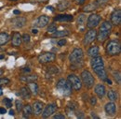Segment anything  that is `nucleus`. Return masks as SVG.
<instances>
[{
    "label": "nucleus",
    "instance_id": "obj_1",
    "mask_svg": "<svg viewBox=\"0 0 121 119\" xmlns=\"http://www.w3.org/2000/svg\"><path fill=\"white\" fill-rule=\"evenodd\" d=\"M113 28L112 24L110 23V21H104L99 28V31L97 32V36H96V40L99 42H104L106 40L109 38L111 31Z\"/></svg>",
    "mask_w": 121,
    "mask_h": 119
},
{
    "label": "nucleus",
    "instance_id": "obj_2",
    "mask_svg": "<svg viewBox=\"0 0 121 119\" xmlns=\"http://www.w3.org/2000/svg\"><path fill=\"white\" fill-rule=\"evenodd\" d=\"M105 52L110 56L119 55L121 53V44L119 40H109L105 46Z\"/></svg>",
    "mask_w": 121,
    "mask_h": 119
},
{
    "label": "nucleus",
    "instance_id": "obj_3",
    "mask_svg": "<svg viewBox=\"0 0 121 119\" xmlns=\"http://www.w3.org/2000/svg\"><path fill=\"white\" fill-rule=\"evenodd\" d=\"M56 89L62 96H70L72 94V85L68 82V80L65 79H60L57 82Z\"/></svg>",
    "mask_w": 121,
    "mask_h": 119
},
{
    "label": "nucleus",
    "instance_id": "obj_4",
    "mask_svg": "<svg viewBox=\"0 0 121 119\" xmlns=\"http://www.w3.org/2000/svg\"><path fill=\"white\" fill-rule=\"evenodd\" d=\"M81 81H82V84H84V85L87 87V88H91L94 86V84H95V79H94V76L92 75L91 71L85 69L81 72Z\"/></svg>",
    "mask_w": 121,
    "mask_h": 119
},
{
    "label": "nucleus",
    "instance_id": "obj_5",
    "mask_svg": "<svg viewBox=\"0 0 121 119\" xmlns=\"http://www.w3.org/2000/svg\"><path fill=\"white\" fill-rule=\"evenodd\" d=\"M84 57V52L81 48H75L69 55V61L71 64H76L82 62Z\"/></svg>",
    "mask_w": 121,
    "mask_h": 119
},
{
    "label": "nucleus",
    "instance_id": "obj_6",
    "mask_svg": "<svg viewBox=\"0 0 121 119\" xmlns=\"http://www.w3.org/2000/svg\"><path fill=\"white\" fill-rule=\"evenodd\" d=\"M102 22V16L98 13L91 14L87 19V27L89 29L95 28L99 25V24Z\"/></svg>",
    "mask_w": 121,
    "mask_h": 119
},
{
    "label": "nucleus",
    "instance_id": "obj_7",
    "mask_svg": "<svg viewBox=\"0 0 121 119\" xmlns=\"http://www.w3.org/2000/svg\"><path fill=\"white\" fill-rule=\"evenodd\" d=\"M67 80H68V82L71 84V85H72V88L74 90H76V91H79V90L81 89V87H82V81H81V79L77 76V75L74 74V73H72V74H69L68 75V77H67Z\"/></svg>",
    "mask_w": 121,
    "mask_h": 119
},
{
    "label": "nucleus",
    "instance_id": "obj_8",
    "mask_svg": "<svg viewBox=\"0 0 121 119\" xmlns=\"http://www.w3.org/2000/svg\"><path fill=\"white\" fill-rule=\"evenodd\" d=\"M37 59L40 64H48L56 59V55L51 52H45V53L40 54L38 55Z\"/></svg>",
    "mask_w": 121,
    "mask_h": 119
},
{
    "label": "nucleus",
    "instance_id": "obj_9",
    "mask_svg": "<svg viewBox=\"0 0 121 119\" xmlns=\"http://www.w3.org/2000/svg\"><path fill=\"white\" fill-rule=\"evenodd\" d=\"M96 36H97V31L95 30V28H91L90 30L87 31V33L84 36L83 39V44L85 46L91 44L95 40H96Z\"/></svg>",
    "mask_w": 121,
    "mask_h": 119
},
{
    "label": "nucleus",
    "instance_id": "obj_10",
    "mask_svg": "<svg viewBox=\"0 0 121 119\" xmlns=\"http://www.w3.org/2000/svg\"><path fill=\"white\" fill-rule=\"evenodd\" d=\"M57 109H58V107H57V105L55 104V103H49V104H48L43 109V112L41 114H42V117L43 118H48V117H50L51 115H53L56 113Z\"/></svg>",
    "mask_w": 121,
    "mask_h": 119
},
{
    "label": "nucleus",
    "instance_id": "obj_11",
    "mask_svg": "<svg viewBox=\"0 0 121 119\" xmlns=\"http://www.w3.org/2000/svg\"><path fill=\"white\" fill-rule=\"evenodd\" d=\"M110 23L112 24V25H119L121 23V10L117 9L115 10L110 16Z\"/></svg>",
    "mask_w": 121,
    "mask_h": 119
},
{
    "label": "nucleus",
    "instance_id": "obj_12",
    "mask_svg": "<svg viewBox=\"0 0 121 119\" xmlns=\"http://www.w3.org/2000/svg\"><path fill=\"white\" fill-rule=\"evenodd\" d=\"M94 71V73L97 75L102 81H105L106 79L108 78V75L106 72V69L104 68V65L103 66H97V67H94V68H91Z\"/></svg>",
    "mask_w": 121,
    "mask_h": 119
},
{
    "label": "nucleus",
    "instance_id": "obj_13",
    "mask_svg": "<svg viewBox=\"0 0 121 119\" xmlns=\"http://www.w3.org/2000/svg\"><path fill=\"white\" fill-rule=\"evenodd\" d=\"M44 106L45 104L42 102V101H39V100H35L33 106H32V110H33V114H35V116H38L42 114L43 112V109H44Z\"/></svg>",
    "mask_w": 121,
    "mask_h": 119
},
{
    "label": "nucleus",
    "instance_id": "obj_14",
    "mask_svg": "<svg viewBox=\"0 0 121 119\" xmlns=\"http://www.w3.org/2000/svg\"><path fill=\"white\" fill-rule=\"evenodd\" d=\"M26 23H27L26 18L21 17V16L15 17V18H13V19L11 20V25H12L14 27H16V28H22V27H23Z\"/></svg>",
    "mask_w": 121,
    "mask_h": 119
},
{
    "label": "nucleus",
    "instance_id": "obj_15",
    "mask_svg": "<svg viewBox=\"0 0 121 119\" xmlns=\"http://www.w3.org/2000/svg\"><path fill=\"white\" fill-rule=\"evenodd\" d=\"M104 111L106 114L109 116H114L117 113V105L115 104L114 101H109L104 106Z\"/></svg>",
    "mask_w": 121,
    "mask_h": 119
},
{
    "label": "nucleus",
    "instance_id": "obj_16",
    "mask_svg": "<svg viewBox=\"0 0 121 119\" xmlns=\"http://www.w3.org/2000/svg\"><path fill=\"white\" fill-rule=\"evenodd\" d=\"M49 23V17L47 16V15H41L38 17V19L35 21V26L37 27H40V28H43L47 26Z\"/></svg>",
    "mask_w": 121,
    "mask_h": 119
},
{
    "label": "nucleus",
    "instance_id": "obj_17",
    "mask_svg": "<svg viewBox=\"0 0 121 119\" xmlns=\"http://www.w3.org/2000/svg\"><path fill=\"white\" fill-rule=\"evenodd\" d=\"M94 92L95 94L98 96L99 99H104V97L105 96L106 94V88L105 86L103 84H97L94 87Z\"/></svg>",
    "mask_w": 121,
    "mask_h": 119
},
{
    "label": "nucleus",
    "instance_id": "obj_18",
    "mask_svg": "<svg viewBox=\"0 0 121 119\" xmlns=\"http://www.w3.org/2000/svg\"><path fill=\"white\" fill-rule=\"evenodd\" d=\"M54 22H73L74 16L71 14H59L54 17Z\"/></svg>",
    "mask_w": 121,
    "mask_h": 119
},
{
    "label": "nucleus",
    "instance_id": "obj_19",
    "mask_svg": "<svg viewBox=\"0 0 121 119\" xmlns=\"http://www.w3.org/2000/svg\"><path fill=\"white\" fill-rule=\"evenodd\" d=\"M11 42H12V46H14V47H20L21 46L22 40V35L19 32H14L13 33Z\"/></svg>",
    "mask_w": 121,
    "mask_h": 119
},
{
    "label": "nucleus",
    "instance_id": "obj_20",
    "mask_svg": "<svg viewBox=\"0 0 121 119\" xmlns=\"http://www.w3.org/2000/svg\"><path fill=\"white\" fill-rule=\"evenodd\" d=\"M38 79V77L36 75L34 74H26V75H22L20 77V81L24 83V84H28V83H31V82H35L36 80Z\"/></svg>",
    "mask_w": 121,
    "mask_h": 119
},
{
    "label": "nucleus",
    "instance_id": "obj_21",
    "mask_svg": "<svg viewBox=\"0 0 121 119\" xmlns=\"http://www.w3.org/2000/svg\"><path fill=\"white\" fill-rule=\"evenodd\" d=\"M19 95H20L21 98L23 99H31V96H32L30 90H29V88H28L27 86H23V87H22V88L20 89Z\"/></svg>",
    "mask_w": 121,
    "mask_h": 119
},
{
    "label": "nucleus",
    "instance_id": "obj_22",
    "mask_svg": "<svg viewBox=\"0 0 121 119\" xmlns=\"http://www.w3.org/2000/svg\"><path fill=\"white\" fill-rule=\"evenodd\" d=\"M87 54H88V55H89L90 57H95V56L99 55V54H100V49H99V47H98L97 45H93V46H91V47H90V48L88 49Z\"/></svg>",
    "mask_w": 121,
    "mask_h": 119
},
{
    "label": "nucleus",
    "instance_id": "obj_23",
    "mask_svg": "<svg viewBox=\"0 0 121 119\" xmlns=\"http://www.w3.org/2000/svg\"><path fill=\"white\" fill-rule=\"evenodd\" d=\"M70 35V32L68 30H56L51 34L52 38H65Z\"/></svg>",
    "mask_w": 121,
    "mask_h": 119
},
{
    "label": "nucleus",
    "instance_id": "obj_24",
    "mask_svg": "<svg viewBox=\"0 0 121 119\" xmlns=\"http://www.w3.org/2000/svg\"><path fill=\"white\" fill-rule=\"evenodd\" d=\"M22 114H23V117L24 118H29L31 115L33 114L32 106L30 104H26L24 105V106H22Z\"/></svg>",
    "mask_w": 121,
    "mask_h": 119
},
{
    "label": "nucleus",
    "instance_id": "obj_25",
    "mask_svg": "<svg viewBox=\"0 0 121 119\" xmlns=\"http://www.w3.org/2000/svg\"><path fill=\"white\" fill-rule=\"evenodd\" d=\"M10 40V36L6 33V32H1L0 33V46L7 44Z\"/></svg>",
    "mask_w": 121,
    "mask_h": 119
},
{
    "label": "nucleus",
    "instance_id": "obj_26",
    "mask_svg": "<svg viewBox=\"0 0 121 119\" xmlns=\"http://www.w3.org/2000/svg\"><path fill=\"white\" fill-rule=\"evenodd\" d=\"M27 87L30 90L31 94H33V95H37L38 94V85H37V84L35 82L28 83Z\"/></svg>",
    "mask_w": 121,
    "mask_h": 119
},
{
    "label": "nucleus",
    "instance_id": "obj_27",
    "mask_svg": "<svg viewBox=\"0 0 121 119\" xmlns=\"http://www.w3.org/2000/svg\"><path fill=\"white\" fill-rule=\"evenodd\" d=\"M107 97H108V99H109L110 101H114V102H115L116 100L118 99V95H117V93L113 89L109 90V91L107 92Z\"/></svg>",
    "mask_w": 121,
    "mask_h": 119
},
{
    "label": "nucleus",
    "instance_id": "obj_28",
    "mask_svg": "<svg viewBox=\"0 0 121 119\" xmlns=\"http://www.w3.org/2000/svg\"><path fill=\"white\" fill-rule=\"evenodd\" d=\"M86 20H87V17L85 16V14H83V13H82V14H79L78 17H77V20H76L77 25H78L79 27H82V26L85 25Z\"/></svg>",
    "mask_w": 121,
    "mask_h": 119
},
{
    "label": "nucleus",
    "instance_id": "obj_29",
    "mask_svg": "<svg viewBox=\"0 0 121 119\" xmlns=\"http://www.w3.org/2000/svg\"><path fill=\"white\" fill-rule=\"evenodd\" d=\"M110 2V0H96L94 1V4L96 5L97 9H100V8H104L105 7L106 5H108Z\"/></svg>",
    "mask_w": 121,
    "mask_h": 119
},
{
    "label": "nucleus",
    "instance_id": "obj_30",
    "mask_svg": "<svg viewBox=\"0 0 121 119\" xmlns=\"http://www.w3.org/2000/svg\"><path fill=\"white\" fill-rule=\"evenodd\" d=\"M97 10V7H96V5L94 4V2H92V3H90L89 5H87V6L84 7L83 11H84V12H90V11H93V10Z\"/></svg>",
    "mask_w": 121,
    "mask_h": 119
},
{
    "label": "nucleus",
    "instance_id": "obj_31",
    "mask_svg": "<svg viewBox=\"0 0 121 119\" xmlns=\"http://www.w3.org/2000/svg\"><path fill=\"white\" fill-rule=\"evenodd\" d=\"M68 7H69V2L68 1H61L58 5V10H60V11H62V10L68 9Z\"/></svg>",
    "mask_w": 121,
    "mask_h": 119
},
{
    "label": "nucleus",
    "instance_id": "obj_32",
    "mask_svg": "<svg viewBox=\"0 0 121 119\" xmlns=\"http://www.w3.org/2000/svg\"><path fill=\"white\" fill-rule=\"evenodd\" d=\"M60 72V69L58 67L55 66H51L49 68H48V73H49V75L51 74H58Z\"/></svg>",
    "mask_w": 121,
    "mask_h": 119
},
{
    "label": "nucleus",
    "instance_id": "obj_33",
    "mask_svg": "<svg viewBox=\"0 0 121 119\" xmlns=\"http://www.w3.org/2000/svg\"><path fill=\"white\" fill-rule=\"evenodd\" d=\"M113 76H114V79H115V81L117 82V84H120L121 76H120L119 70H116V71H114V72H113Z\"/></svg>",
    "mask_w": 121,
    "mask_h": 119
},
{
    "label": "nucleus",
    "instance_id": "obj_34",
    "mask_svg": "<svg viewBox=\"0 0 121 119\" xmlns=\"http://www.w3.org/2000/svg\"><path fill=\"white\" fill-rule=\"evenodd\" d=\"M3 103H4L6 108H11V106H12V101H11V99H8V98H5V99H3Z\"/></svg>",
    "mask_w": 121,
    "mask_h": 119
},
{
    "label": "nucleus",
    "instance_id": "obj_35",
    "mask_svg": "<svg viewBox=\"0 0 121 119\" xmlns=\"http://www.w3.org/2000/svg\"><path fill=\"white\" fill-rule=\"evenodd\" d=\"M22 40L23 43H28V42H30V40H31L30 35H29V34H23V35L22 36Z\"/></svg>",
    "mask_w": 121,
    "mask_h": 119
},
{
    "label": "nucleus",
    "instance_id": "obj_36",
    "mask_svg": "<svg viewBox=\"0 0 121 119\" xmlns=\"http://www.w3.org/2000/svg\"><path fill=\"white\" fill-rule=\"evenodd\" d=\"M15 105H16V109L18 112H22V102L20 100V99H16L15 101Z\"/></svg>",
    "mask_w": 121,
    "mask_h": 119
},
{
    "label": "nucleus",
    "instance_id": "obj_37",
    "mask_svg": "<svg viewBox=\"0 0 121 119\" xmlns=\"http://www.w3.org/2000/svg\"><path fill=\"white\" fill-rule=\"evenodd\" d=\"M9 83H10L9 79H8V78H0V86L9 84Z\"/></svg>",
    "mask_w": 121,
    "mask_h": 119
},
{
    "label": "nucleus",
    "instance_id": "obj_38",
    "mask_svg": "<svg viewBox=\"0 0 121 119\" xmlns=\"http://www.w3.org/2000/svg\"><path fill=\"white\" fill-rule=\"evenodd\" d=\"M56 30H57V27H56L55 25H50L48 26V33H53V32H55Z\"/></svg>",
    "mask_w": 121,
    "mask_h": 119
},
{
    "label": "nucleus",
    "instance_id": "obj_39",
    "mask_svg": "<svg viewBox=\"0 0 121 119\" xmlns=\"http://www.w3.org/2000/svg\"><path fill=\"white\" fill-rule=\"evenodd\" d=\"M90 101H91V104L92 106H95L96 103H97V99L94 97V96H92L91 99H90Z\"/></svg>",
    "mask_w": 121,
    "mask_h": 119
},
{
    "label": "nucleus",
    "instance_id": "obj_40",
    "mask_svg": "<svg viewBox=\"0 0 121 119\" xmlns=\"http://www.w3.org/2000/svg\"><path fill=\"white\" fill-rule=\"evenodd\" d=\"M53 118L54 119H64L65 118V115H63V114H58L53 115Z\"/></svg>",
    "mask_w": 121,
    "mask_h": 119
},
{
    "label": "nucleus",
    "instance_id": "obj_41",
    "mask_svg": "<svg viewBox=\"0 0 121 119\" xmlns=\"http://www.w3.org/2000/svg\"><path fill=\"white\" fill-rule=\"evenodd\" d=\"M57 44L59 45V46H64V45L66 44V40L65 39H61V40H60L57 42Z\"/></svg>",
    "mask_w": 121,
    "mask_h": 119
},
{
    "label": "nucleus",
    "instance_id": "obj_42",
    "mask_svg": "<svg viewBox=\"0 0 121 119\" xmlns=\"http://www.w3.org/2000/svg\"><path fill=\"white\" fill-rule=\"evenodd\" d=\"M74 1L76 2L77 5H79V6L84 5V4H85V2H86V0H74Z\"/></svg>",
    "mask_w": 121,
    "mask_h": 119
},
{
    "label": "nucleus",
    "instance_id": "obj_43",
    "mask_svg": "<svg viewBox=\"0 0 121 119\" xmlns=\"http://www.w3.org/2000/svg\"><path fill=\"white\" fill-rule=\"evenodd\" d=\"M22 72H24V73H30L31 69L27 67V68H23V69H22Z\"/></svg>",
    "mask_w": 121,
    "mask_h": 119
},
{
    "label": "nucleus",
    "instance_id": "obj_44",
    "mask_svg": "<svg viewBox=\"0 0 121 119\" xmlns=\"http://www.w3.org/2000/svg\"><path fill=\"white\" fill-rule=\"evenodd\" d=\"M83 114L82 112H76V116L78 118H83L84 117V114Z\"/></svg>",
    "mask_w": 121,
    "mask_h": 119
},
{
    "label": "nucleus",
    "instance_id": "obj_45",
    "mask_svg": "<svg viewBox=\"0 0 121 119\" xmlns=\"http://www.w3.org/2000/svg\"><path fill=\"white\" fill-rule=\"evenodd\" d=\"M6 113H7V110H6V108L0 107V114H5Z\"/></svg>",
    "mask_w": 121,
    "mask_h": 119
},
{
    "label": "nucleus",
    "instance_id": "obj_46",
    "mask_svg": "<svg viewBox=\"0 0 121 119\" xmlns=\"http://www.w3.org/2000/svg\"><path fill=\"white\" fill-rule=\"evenodd\" d=\"M32 1H35V2H37V3H47L49 0H32Z\"/></svg>",
    "mask_w": 121,
    "mask_h": 119
},
{
    "label": "nucleus",
    "instance_id": "obj_47",
    "mask_svg": "<svg viewBox=\"0 0 121 119\" xmlns=\"http://www.w3.org/2000/svg\"><path fill=\"white\" fill-rule=\"evenodd\" d=\"M91 117H92V118H95V119H99V116H98L95 113H93V112L91 113Z\"/></svg>",
    "mask_w": 121,
    "mask_h": 119
},
{
    "label": "nucleus",
    "instance_id": "obj_48",
    "mask_svg": "<svg viewBox=\"0 0 121 119\" xmlns=\"http://www.w3.org/2000/svg\"><path fill=\"white\" fill-rule=\"evenodd\" d=\"M104 82H106V83H107V84H108L109 85H112V84H112V81H111L110 79H108V78L106 79V80L104 81Z\"/></svg>",
    "mask_w": 121,
    "mask_h": 119
},
{
    "label": "nucleus",
    "instance_id": "obj_49",
    "mask_svg": "<svg viewBox=\"0 0 121 119\" xmlns=\"http://www.w3.org/2000/svg\"><path fill=\"white\" fill-rule=\"evenodd\" d=\"M32 33L35 34V35H36V34L38 33V30L36 29V28H33V29H32Z\"/></svg>",
    "mask_w": 121,
    "mask_h": 119
},
{
    "label": "nucleus",
    "instance_id": "obj_50",
    "mask_svg": "<svg viewBox=\"0 0 121 119\" xmlns=\"http://www.w3.org/2000/svg\"><path fill=\"white\" fill-rule=\"evenodd\" d=\"M9 114H10V115H12V116H13V115L15 114V112H14L13 110H9Z\"/></svg>",
    "mask_w": 121,
    "mask_h": 119
},
{
    "label": "nucleus",
    "instance_id": "obj_51",
    "mask_svg": "<svg viewBox=\"0 0 121 119\" xmlns=\"http://www.w3.org/2000/svg\"><path fill=\"white\" fill-rule=\"evenodd\" d=\"M13 13H14L15 15H20L21 14V11H20V10H14Z\"/></svg>",
    "mask_w": 121,
    "mask_h": 119
},
{
    "label": "nucleus",
    "instance_id": "obj_52",
    "mask_svg": "<svg viewBox=\"0 0 121 119\" xmlns=\"http://www.w3.org/2000/svg\"><path fill=\"white\" fill-rule=\"evenodd\" d=\"M47 9H48V10H50L51 11H54V10H53V7H51V6H48V7H47Z\"/></svg>",
    "mask_w": 121,
    "mask_h": 119
},
{
    "label": "nucleus",
    "instance_id": "obj_53",
    "mask_svg": "<svg viewBox=\"0 0 121 119\" xmlns=\"http://www.w3.org/2000/svg\"><path fill=\"white\" fill-rule=\"evenodd\" d=\"M3 95V89H2V87L0 86V96H2Z\"/></svg>",
    "mask_w": 121,
    "mask_h": 119
},
{
    "label": "nucleus",
    "instance_id": "obj_54",
    "mask_svg": "<svg viewBox=\"0 0 121 119\" xmlns=\"http://www.w3.org/2000/svg\"><path fill=\"white\" fill-rule=\"evenodd\" d=\"M3 73H4V70H3L2 69H0V76H2V75H3Z\"/></svg>",
    "mask_w": 121,
    "mask_h": 119
},
{
    "label": "nucleus",
    "instance_id": "obj_55",
    "mask_svg": "<svg viewBox=\"0 0 121 119\" xmlns=\"http://www.w3.org/2000/svg\"><path fill=\"white\" fill-rule=\"evenodd\" d=\"M4 57H5V55H0V59H3Z\"/></svg>",
    "mask_w": 121,
    "mask_h": 119
},
{
    "label": "nucleus",
    "instance_id": "obj_56",
    "mask_svg": "<svg viewBox=\"0 0 121 119\" xmlns=\"http://www.w3.org/2000/svg\"><path fill=\"white\" fill-rule=\"evenodd\" d=\"M10 1H17V0H10Z\"/></svg>",
    "mask_w": 121,
    "mask_h": 119
}]
</instances>
